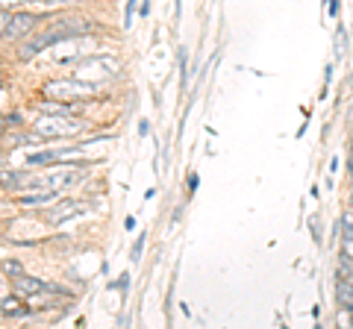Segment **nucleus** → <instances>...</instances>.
Here are the masks:
<instances>
[{
	"label": "nucleus",
	"instance_id": "nucleus-1",
	"mask_svg": "<svg viewBox=\"0 0 353 329\" xmlns=\"http://www.w3.org/2000/svg\"><path fill=\"white\" fill-rule=\"evenodd\" d=\"M36 15L32 12H15V15H9V9H3V41L9 45V41H18V39H24L27 32L36 27Z\"/></svg>",
	"mask_w": 353,
	"mask_h": 329
},
{
	"label": "nucleus",
	"instance_id": "nucleus-2",
	"mask_svg": "<svg viewBox=\"0 0 353 329\" xmlns=\"http://www.w3.org/2000/svg\"><path fill=\"white\" fill-rule=\"evenodd\" d=\"M68 115H44L36 120V133L41 136H71L77 129H83V124L77 120H65Z\"/></svg>",
	"mask_w": 353,
	"mask_h": 329
},
{
	"label": "nucleus",
	"instance_id": "nucleus-3",
	"mask_svg": "<svg viewBox=\"0 0 353 329\" xmlns=\"http://www.w3.org/2000/svg\"><path fill=\"white\" fill-rule=\"evenodd\" d=\"M92 92H94V85L80 83V80H59V83H48V85H44V94H48V97H85Z\"/></svg>",
	"mask_w": 353,
	"mask_h": 329
},
{
	"label": "nucleus",
	"instance_id": "nucleus-4",
	"mask_svg": "<svg viewBox=\"0 0 353 329\" xmlns=\"http://www.w3.org/2000/svg\"><path fill=\"white\" fill-rule=\"evenodd\" d=\"M65 159V150H39V153H30L27 164L30 168H41V164H50V162H59Z\"/></svg>",
	"mask_w": 353,
	"mask_h": 329
},
{
	"label": "nucleus",
	"instance_id": "nucleus-5",
	"mask_svg": "<svg viewBox=\"0 0 353 329\" xmlns=\"http://www.w3.org/2000/svg\"><path fill=\"white\" fill-rule=\"evenodd\" d=\"M74 182H80V171H59L48 177V185H53V189H71Z\"/></svg>",
	"mask_w": 353,
	"mask_h": 329
},
{
	"label": "nucleus",
	"instance_id": "nucleus-6",
	"mask_svg": "<svg viewBox=\"0 0 353 329\" xmlns=\"http://www.w3.org/2000/svg\"><path fill=\"white\" fill-rule=\"evenodd\" d=\"M336 297H339V303L345 306V309H353V282H350V279H339Z\"/></svg>",
	"mask_w": 353,
	"mask_h": 329
},
{
	"label": "nucleus",
	"instance_id": "nucleus-7",
	"mask_svg": "<svg viewBox=\"0 0 353 329\" xmlns=\"http://www.w3.org/2000/svg\"><path fill=\"white\" fill-rule=\"evenodd\" d=\"M53 191H44V194H27V197H18V203L21 206H44V203H50L53 200Z\"/></svg>",
	"mask_w": 353,
	"mask_h": 329
},
{
	"label": "nucleus",
	"instance_id": "nucleus-8",
	"mask_svg": "<svg viewBox=\"0 0 353 329\" xmlns=\"http://www.w3.org/2000/svg\"><path fill=\"white\" fill-rule=\"evenodd\" d=\"M77 209H80V206H77V203H62V206H57V212H50L48 217H50L53 224H59V221H65V217H71Z\"/></svg>",
	"mask_w": 353,
	"mask_h": 329
},
{
	"label": "nucleus",
	"instance_id": "nucleus-9",
	"mask_svg": "<svg viewBox=\"0 0 353 329\" xmlns=\"http://www.w3.org/2000/svg\"><path fill=\"white\" fill-rule=\"evenodd\" d=\"M336 41H339V45H336V53H339V56H345V53H347V32H345V27H339Z\"/></svg>",
	"mask_w": 353,
	"mask_h": 329
},
{
	"label": "nucleus",
	"instance_id": "nucleus-10",
	"mask_svg": "<svg viewBox=\"0 0 353 329\" xmlns=\"http://www.w3.org/2000/svg\"><path fill=\"white\" fill-rule=\"evenodd\" d=\"M132 15H136V0H127V9H124V27H132Z\"/></svg>",
	"mask_w": 353,
	"mask_h": 329
},
{
	"label": "nucleus",
	"instance_id": "nucleus-11",
	"mask_svg": "<svg viewBox=\"0 0 353 329\" xmlns=\"http://www.w3.org/2000/svg\"><path fill=\"white\" fill-rule=\"evenodd\" d=\"M141 250H145V235H139V238H136V244H132V256H130V259H132V262H139V259H141Z\"/></svg>",
	"mask_w": 353,
	"mask_h": 329
},
{
	"label": "nucleus",
	"instance_id": "nucleus-12",
	"mask_svg": "<svg viewBox=\"0 0 353 329\" xmlns=\"http://www.w3.org/2000/svg\"><path fill=\"white\" fill-rule=\"evenodd\" d=\"M3 270H6V273H12V277H21V273H24L18 262H3Z\"/></svg>",
	"mask_w": 353,
	"mask_h": 329
},
{
	"label": "nucleus",
	"instance_id": "nucleus-13",
	"mask_svg": "<svg viewBox=\"0 0 353 329\" xmlns=\"http://www.w3.org/2000/svg\"><path fill=\"white\" fill-rule=\"evenodd\" d=\"M41 138H36V136H15V145L21 147V145H39Z\"/></svg>",
	"mask_w": 353,
	"mask_h": 329
},
{
	"label": "nucleus",
	"instance_id": "nucleus-14",
	"mask_svg": "<svg viewBox=\"0 0 353 329\" xmlns=\"http://www.w3.org/2000/svg\"><path fill=\"white\" fill-rule=\"evenodd\" d=\"M341 247H345V250H341V253L353 259V235H345V241H341Z\"/></svg>",
	"mask_w": 353,
	"mask_h": 329
},
{
	"label": "nucleus",
	"instance_id": "nucleus-15",
	"mask_svg": "<svg viewBox=\"0 0 353 329\" xmlns=\"http://www.w3.org/2000/svg\"><path fill=\"white\" fill-rule=\"evenodd\" d=\"M341 226H345V235H353V215L341 217Z\"/></svg>",
	"mask_w": 353,
	"mask_h": 329
},
{
	"label": "nucleus",
	"instance_id": "nucleus-16",
	"mask_svg": "<svg viewBox=\"0 0 353 329\" xmlns=\"http://www.w3.org/2000/svg\"><path fill=\"white\" fill-rule=\"evenodd\" d=\"M127 285H130V273H124L118 282H112V288H127Z\"/></svg>",
	"mask_w": 353,
	"mask_h": 329
},
{
	"label": "nucleus",
	"instance_id": "nucleus-17",
	"mask_svg": "<svg viewBox=\"0 0 353 329\" xmlns=\"http://www.w3.org/2000/svg\"><path fill=\"white\" fill-rule=\"evenodd\" d=\"M197 182H201V180H197V173H189V191L197 189Z\"/></svg>",
	"mask_w": 353,
	"mask_h": 329
},
{
	"label": "nucleus",
	"instance_id": "nucleus-18",
	"mask_svg": "<svg viewBox=\"0 0 353 329\" xmlns=\"http://www.w3.org/2000/svg\"><path fill=\"white\" fill-rule=\"evenodd\" d=\"M148 129H150L148 120H141V124H139V136H148Z\"/></svg>",
	"mask_w": 353,
	"mask_h": 329
}]
</instances>
